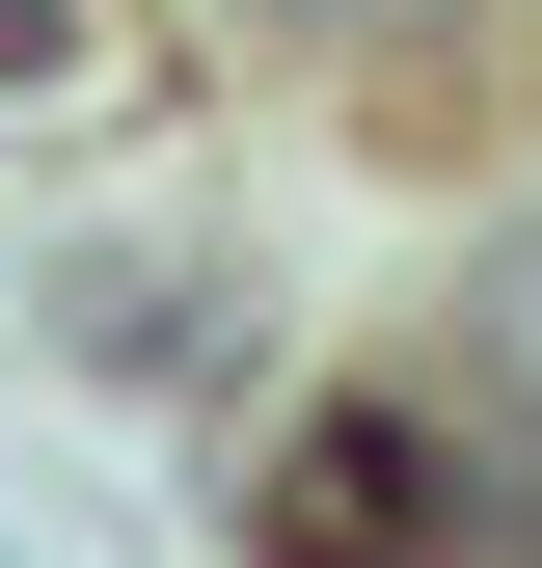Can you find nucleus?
Segmentation results:
<instances>
[{"mask_svg":"<svg viewBox=\"0 0 542 568\" xmlns=\"http://www.w3.org/2000/svg\"><path fill=\"white\" fill-rule=\"evenodd\" d=\"M244 568H542V460L461 434L434 379H353V406H299V460H271Z\"/></svg>","mask_w":542,"mask_h":568,"instance_id":"f257e3e1","label":"nucleus"},{"mask_svg":"<svg viewBox=\"0 0 542 568\" xmlns=\"http://www.w3.org/2000/svg\"><path fill=\"white\" fill-rule=\"evenodd\" d=\"M54 352H82V379H271V298L218 244H82L54 271Z\"/></svg>","mask_w":542,"mask_h":568,"instance_id":"f03ea898","label":"nucleus"},{"mask_svg":"<svg viewBox=\"0 0 542 568\" xmlns=\"http://www.w3.org/2000/svg\"><path fill=\"white\" fill-rule=\"evenodd\" d=\"M136 0H0V163H54V135H136Z\"/></svg>","mask_w":542,"mask_h":568,"instance_id":"7ed1b4c3","label":"nucleus"},{"mask_svg":"<svg viewBox=\"0 0 542 568\" xmlns=\"http://www.w3.org/2000/svg\"><path fill=\"white\" fill-rule=\"evenodd\" d=\"M218 54H489V0H190Z\"/></svg>","mask_w":542,"mask_h":568,"instance_id":"20e7f679","label":"nucleus"}]
</instances>
